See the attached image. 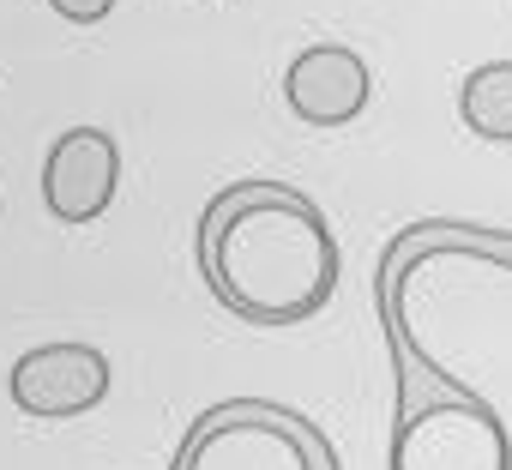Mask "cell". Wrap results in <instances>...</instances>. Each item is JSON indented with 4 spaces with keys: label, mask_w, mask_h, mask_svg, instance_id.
<instances>
[{
    "label": "cell",
    "mask_w": 512,
    "mask_h": 470,
    "mask_svg": "<svg viewBox=\"0 0 512 470\" xmlns=\"http://www.w3.org/2000/svg\"><path fill=\"white\" fill-rule=\"evenodd\" d=\"M169 470H344L332 434L302 410L235 398L193 416Z\"/></svg>",
    "instance_id": "cell-3"
},
{
    "label": "cell",
    "mask_w": 512,
    "mask_h": 470,
    "mask_svg": "<svg viewBox=\"0 0 512 470\" xmlns=\"http://www.w3.org/2000/svg\"><path fill=\"white\" fill-rule=\"evenodd\" d=\"M49 7L67 19V25H103L115 13V0H49Z\"/></svg>",
    "instance_id": "cell-9"
},
{
    "label": "cell",
    "mask_w": 512,
    "mask_h": 470,
    "mask_svg": "<svg viewBox=\"0 0 512 470\" xmlns=\"http://www.w3.org/2000/svg\"><path fill=\"white\" fill-rule=\"evenodd\" d=\"M109 356L97 344L61 338V344H37L13 362L7 392L31 422H73L85 410H97L109 398Z\"/></svg>",
    "instance_id": "cell-5"
},
{
    "label": "cell",
    "mask_w": 512,
    "mask_h": 470,
    "mask_svg": "<svg viewBox=\"0 0 512 470\" xmlns=\"http://www.w3.org/2000/svg\"><path fill=\"white\" fill-rule=\"evenodd\" d=\"M199 272L217 308L260 332H290L338 296V235L290 181H229L193 229Z\"/></svg>",
    "instance_id": "cell-1"
},
{
    "label": "cell",
    "mask_w": 512,
    "mask_h": 470,
    "mask_svg": "<svg viewBox=\"0 0 512 470\" xmlns=\"http://www.w3.org/2000/svg\"><path fill=\"white\" fill-rule=\"evenodd\" d=\"M368 97H374V73L344 43H308L284 67V103L308 127H326V133L332 127H350V121H362Z\"/></svg>",
    "instance_id": "cell-7"
},
{
    "label": "cell",
    "mask_w": 512,
    "mask_h": 470,
    "mask_svg": "<svg viewBox=\"0 0 512 470\" xmlns=\"http://www.w3.org/2000/svg\"><path fill=\"white\" fill-rule=\"evenodd\" d=\"M458 121L482 145H512V61H482L458 85Z\"/></svg>",
    "instance_id": "cell-8"
},
{
    "label": "cell",
    "mask_w": 512,
    "mask_h": 470,
    "mask_svg": "<svg viewBox=\"0 0 512 470\" xmlns=\"http://www.w3.org/2000/svg\"><path fill=\"white\" fill-rule=\"evenodd\" d=\"M428 260H488L500 272H512V229H482L464 217H422L404 223L374 260V314L392 350V374H398V416L434 404V398H476L464 380H452L416 338H410V314H404V290Z\"/></svg>",
    "instance_id": "cell-2"
},
{
    "label": "cell",
    "mask_w": 512,
    "mask_h": 470,
    "mask_svg": "<svg viewBox=\"0 0 512 470\" xmlns=\"http://www.w3.org/2000/svg\"><path fill=\"white\" fill-rule=\"evenodd\" d=\"M386 470H512V434L488 398H434L392 428Z\"/></svg>",
    "instance_id": "cell-4"
},
{
    "label": "cell",
    "mask_w": 512,
    "mask_h": 470,
    "mask_svg": "<svg viewBox=\"0 0 512 470\" xmlns=\"http://www.w3.org/2000/svg\"><path fill=\"white\" fill-rule=\"evenodd\" d=\"M121 193V145L103 127H67L43 157V205L55 223H97Z\"/></svg>",
    "instance_id": "cell-6"
}]
</instances>
